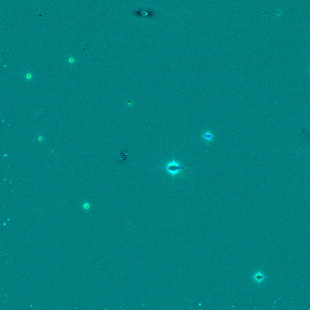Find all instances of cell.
<instances>
[{
  "label": "cell",
  "instance_id": "1",
  "mask_svg": "<svg viewBox=\"0 0 310 310\" xmlns=\"http://www.w3.org/2000/svg\"><path fill=\"white\" fill-rule=\"evenodd\" d=\"M162 168L172 177H175L179 175L182 171L185 170L186 167H183L178 161L173 159V160L167 163L166 165L164 166Z\"/></svg>",
  "mask_w": 310,
  "mask_h": 310
},
{
  "label": "cell",
  "instance_id": "2",
  "mask_svg": "<svg viewBox=\"0 0 310 310\" xmlns=\"http://www.w3.org/2000/svg\"><path fill=\"white\" fill-rule=\"evenodd\" d=\"M214 137H215V135H213L211 132H210V131L208 130L204 131L203 134L202 135V138L204 139V140L206 143H209L211 141H213Z\"/></svg>",
  "mask_w": 310,
  "mask_h": 310
},
{
  "label": "cell",
  "instance_id": "3",
  "mask_svg": "<svg viewBox=\"0 0 310 310\" xmlns=\"http://www.w3.org/2000/svg\"><path fill=\"white\" fill-rule=\"evenodd\" d=\"M265 279V276L264 274L261 271H257L253 274V279L256 282L261 284Z\"/></svg>",
  "mask_w": 310,
  "mask_h": 310
},
{
  "label": "cell",
  "instance_id": "4",
  "mask_svg": "<svg viewBox=\"0 0 310 310\" xmlns=\"http://www.w3.org/2000/svg\"><path fill=\"white\" fill-rule=\"evenodd\" d=\"M82 207L83 208L84 210H85L86 211H88L90 209V207H91V205L87 201H86L82 203Z\"/></svg>",
  "mask_w": 310,
  "mask_h": 310
},
{
  "label": "cell",
  "instance_id": "5",
  "mask_svg": "<svg viewBox=\"0 0 310 310\" xmlns=\"http://www.w3.org/2000/svg\"><path fill=\"white\" fill-rule=\"evenodd\" d=\"M33 77H34V75H33V73L30 72L27 73L25 75V78L27 81L32 80V79H33Z\"/></svg>",
  "mask_w": 310,
  "mask_h": 310
},
{
  "label": "cell",
  "instance_id": "6",
  "mask_svg": "<svg viewBox=\"0 0 310 310\" xmlns=\"http://www.w3.org/2000/svg\"><path fill=\"white\" fill-rule=\"evenodd\" d=\"M67 62L69 63V64H73L75 62H76V59H75V58L73 57V56H70V57L68 58V59H67Z\"/></svg>",
  "mask_w": 310,
  "mask_h": 310
},
{
  "label": "cell",
  "instance_id": "7",
  "mask_svg": "<svg viewBox=\"0 0 310 310\" xmlns=\"http://www.w3.org/2000/svg\"><path fill=\"white\" fill-rule=\"evenodd\" d=\"M36 139H37V141L38 142H40V143H41V142H44V140H45L44 137H43V136H42V135H39L38 137H37Z\"/></svg>",
  "mask_w": 310,
  "mask_h": 310
},
{
  "label": "cell",
  "instance_id": "8",
  "mask_svg": "<svg viewBox=\"0 0 310 310\" xmlns=\"http://www.w3.org/2000/svg\"><path fill=\"white\" fill-rule=\"evenodd\" d=\"M309 72H310V67H309Z\"/></svg>",
  "mask_w": 310,
  "mask_h": 310
},
{
  "label": "cell",
  "instance_id": "9",
  "mask_svg": "<svg viewBox=\"0 0 310 310\" xmlns=\"http://www.w3.org/2000/svg\"><path fill=\"white\" fill-rule=\"evenodd\" d=\"M309 153H310V151H309Z\"/></svg>",
  "mask_w": 310,
  "mask_h": 310
}]
</instances>
